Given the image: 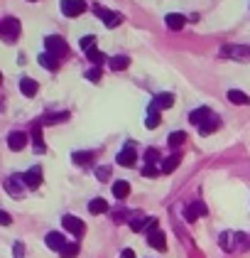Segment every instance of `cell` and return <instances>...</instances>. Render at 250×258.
I'll return each mask as SVG.
<instances>
[{
  "label": "cell",
  "mask_w": 250,
  "mask_h": 258,
  "mask_svg": "<svg viewBox=\"0 0 250 258\" xmlns=\"http://www.w3.org/2000/svg\"><path fill=\"white\" fill-rule=\"evenodd\" d=\"M17 35H20V20H15V17L0 20V37H2L5 42H15Z\"/></svg>",
  "instance_id": "1"
},
{
  "label": "cell",
  "mask_w": 250,
  "mask_h": 258,
  "mask_svg": "<svg viewBox=\"0 0 250 258\" xmlns=\"http://www.w3.org/2000/svg\"><path fill=\"white\" fill-rule=\"evenodd\" d=\"M44 47H47V52H49V54H54L57 59L66 57V52H69V45H66V40L57 37V35H49V37L44 40Z\"/></svg>",
  "instance_id": "2"
},
{
  "label": "cell",
  "mask_w": 250,
  "mask_h": 258,
  "mask_svg": "<svg viewBox=\"0 0 250 258\" xmlns=\"http://www.w3.org/2000/svg\"><path fill=\"white\" fill-rule=\"evenodd\" d=\"M93 12L106 22V27H118V25L123 22V17H121L118 12H111V10H106V7H101V5H93Z\"/></svg>",
  "instance_id": "3"
},
{
  "label": "cell",
  "mask_w": 250,
  "mask_h": 258,
  "mask_svg": "<svg viewBox=\"0 0 250 258\" xmlns=\"http://www.w3.org/2000/svg\"><path fill=\"white\" fill-rule=\"evenodd\" d=\"M62 12L66 17H79L81 12H86V2L83 0H62Z\"/></svg>",
  "instance_id": "4"
},
{
  "label": "cell",
  "mask_w": 250,
  "mask_h": 258,
  "mask_svg": "<svg viewBox=\"0 0 250 258\" xmlns=\"http://www.w3.org/2000/svg\"><path fill=\"white\" fill-rule=\"evenodd\" d=\"M62 224H64V229H66V231H71L74 236H83V231H86V224H83L79 216H71V214H66V216H64Z\"/></svg>",
  "instance_id": "5"
},
{
  "label": "cell",
  "mask_w": 250,
  "mask_h": 258,
  "mask_svg": "<svg viewBox=\"0 0 250 258\" xmlns=\"http://www.w3.org/2000/svg\"><path fill=\"white\" fill-rule=\"evenodd\" d=\"M5 190L10 197H15V199H20L22 194H25V182H22V175H12V177H7V182H5Z\"/></svg>",
  "instance_id": "6"
},
{
  "label": "cell",
  "mask_w": 250,
  "mask_h": 258,
  "mask_svg": "<svg viewBox=\"0 0 250 258\" xmlns=\"http://www.w3.org/2000/svg\"><path fill=\"white\" fill-rule=\"evenodd\" d=\"M22 182H25V187L37 190V187L42 185V167H30V170L22 175Z\"/></svg>",
  "instance_id": "7"
},
{
  "label": "cell",
  "mask_w": 250,
  "mask_h": 258,
  "mask_svg": "<svg viewBox=\"0 0 250 258\" xmlns=\"http://www.w3.org/2000/svg\"><path fill=\"white\" fill-rule=\"evenodd\" d=\"M25 145H27V133H22V130H12V133L7 135V148H10V150L20 153Z\"/></svg>",
  "instance_id": "8"
},
{
  "label": "cell",
  "mask_w": 250,
  "mask_h": 258,
  "mask_svg": "<svg viewBox=\"0 0 250 258\" xmlns=\"http://www.w3.org/2000/svg\"><path fill=\"white\" fill-rule=\"evenodd\" d=\"M172 106H174V96H172L169 91L157 94L155 101H152V108H157V111H165V108H172Z\"/></svg>",
  "instance_id": "9"
},
{
  "label": "cell",
  "mask_w": 250,
  "mask_h": 258,
  "mask_svg": "<svg viewBox=\"0 0 250 258\" xmlns=\"http://www.w3.org/2000/svg\"><path fill=\"white\" fill-rule=\"evenodd\" d=\"M184 216H187V221H196L199 216H206V204H204V202L189 204L187 209H184Z\"/></svg>",
  "instance_id": "10"
},
{
  "label": "cell",
  "mask_w": 250,
  "mask_h": 258,
  "mask_svg": "<svg viewBox=\"0 0 250 258\" xmlns=\"http://www.w3.org/2000/svg\"><path fill=\"white\" fill-rule=\"evenodd\" d=\"M211 116H213V113H211V108L201 106V108H196V111H191V113H189V121H191V123L199 128V126H201V123H206Z\"/></svg>",
  "instance_id": "11"
},
{
  "label": "cell",
  "mask_w": 250,
  "mask_h": 258,
  "mask_svg": "<svg viewBox=\"0 0 250 258\" xmlns=\"http://www.w3.org/2000/svg\"><path fill=\"white\" fill-rule=\"evenodd\" d=\"M147 244H150L152 249H157V251H165V249H167V239H165V234H162L160 229H155V231L147 234Z\"/></svg>",
  "instance_id": "12"
},
{
  "label": "cell",
  "mask_w": 250,
  "mask_h": 258,
  "mask_svg": "<svg viewBox=\"0 0 250 258\" xmlns=\"http://www.w3.org/2000/svg\"><path fill=\"white\" fill-rule=\"evenodd\" d=\"M44 241H47V246L52 251H62L64 246H66V239H64V234H59V231H49Z\"/></svg>",
  "instance_id": "13"
},
{
  "label": "cell",
  "mask_w": 250,
  "mask_h": 258,
  "mask_svg": "<svg viewBox=\"0 0 250 258\" xmlns=\"http://www.w3.org/2000/svg\"><path fill=\"white\" fill-rule=\"evenodd\" d=\"M135 150H132V145H125L123 150L118 153V165H123V167H132L135 165Z\"/></svg>",
  "instance_id": "14"
},
{
  "label": "cell",
  "mask_w": 250,
  "mask_h": 258,
  "mask_svg": "<svg viewBox=\"0 0 250 258\" xmlns=\"http://www.w3.org/2000/svg\"><path fill=\"white\" fill-rule=\"evenodd\" d=\"M37 89H40V86H37V81H35L32 76H25V79H20V91H22L27 99H32V96L37 94Z\"/></svg>",
  "instance_id": "15"
},
{
  "label": "cell",
  "mask_w": 250,
  "mask_h": 258,
  "mask_svg": "<svg viewBox=\"0 0 250 258\" xmlns=\"http://www.w3.org/2000/svg\"><path fill=\"white\" fill-rule=\"evenodd\" d=\"M165 22H167V27H169V30H182V27L187 25V17H184V15H179V12H169V15L165 17Z\"/></svg>",
  "instance_id": "16"
},
{
  "label": "cell",
  "mask_w": 250,
  "mask_h": 258,
  "mask_svg": "<svg viewBox=\"0 0 250 258\" xmlns=\"http://www.w3.org/2000/svg\"><path fill=\"white\" fill-rule=\"evenodd\" d=\"M218 128H221V118H218V116H211L206 123L199 126V133H201V135H211L213 130H218Z\"/></svg>",
  "instance_id": "17"
},
{
  "label": "cell",
  "mask_w": 250,
  "mask_h": 258,
  "mask_svg": "<svg viewBox=\"0 0 250 258\" xmlns=\"http://www.w3.org/2000/svg\"><path fill=\"white\" fill-rule=\"evenodd\" d=\"M32 140H35V153H44L47 150L44 148V140H42V126L40 123L32 126Z\"/></svg>",
  "instance_id": "18"
},
{
  "label": "cell",
  "mask_w": 250,
  "mask_h": 258,
  "mask_svg": "<svg viewBox=\"0 0 250 258\" xmlns=\"http://www.w3.org/2000/svg\"><path fill=\"white\" fill-rule=\"evenodd\" d=\"M66 118H69L66 111H62V113H47V116L40 118V126H52V123H59V121H66Z\"/></svg>",
  "instance_id": "19"
},
{
  "label": "cell",
  "mask_w": 250,
  "mask_h": 258,
  "mask_svg": "<svg viewBox=\"0 0 250 258\" xmlns=\"http://www.w3.org/2000/svg\"><path fill=\"white\" fill-rule=\"evenodd\" d=\"M88 211H91V214H106V211H108V202L101 199V197H98V199H91V202H88Z\"/></svg>",
  "instance_id": "20"
},
{
  "label": "cell",
  "mask_w": 250,
  "mask_h": 258,
  "mask_svg": "<svg viewBox=\"0 0 250 258\" xmlns=\"http://www.w3.org/2000/svg\"><path fill=\"white\" fill-rule=\"evenodd\" d=\"M40 64L44 66V69H49V71H54V69L59 66V59H57L54 54H49V52H42V54H40Z\"/></svg>",
  "instance_id": "21"
},
{
  "label": "cell",
  "mask_w": 250,
  "mask_h": 258,
  "mask_svg": "<svg viewBox=\"0 0 250 258\" xmlns=\"http://www.w3.org/2000/svg\"><path fill=\"white\" fill-rule=\"evenodd\" d=\"M223 54L226 57H236V59H246L250 54L248 47H223Z\"/></svg>",
  "instance_id": "22"
},
{
  "label": "cell",
  "mask_w": 250,
  "mask_h": 258,
  "mask_svg": "<svg viewBox=\"0 0 250 258\" xmlns=\"http://www.w3.org/2000/svg\"><path fill=\"white\" fill-rule=\"evenodd\" d=\"M179 155H169L165 162H162V167H160V172H165V175H169V172H174L177 170V165H179Z\"/></svg>",
  "instance_id": "23"
},
{
  "label": "cell",
  "mask_w": 250,
  "mask_h": 258,
  "mask_svg": "<svg viewBox=\"0 0 250 258\" xmlns=\"http://www.w3.org/2000/svg\"><path fill=\"white\" fill-rule=\"evenodd\" d=\"M228 101H231V103H236V106H248L250 99L243 94V91H236V89H231V91H228Z\"/></svg>",
  "instance_id": "24"
},
{
  "label": "cell",
  "mask_w": 250,
  "mask_h": 258,
  "mask_svg": "<svg viewBox=\"0 0 250 258\" xmlns=\"http://www.w3.org/2000/svg\"><path fill=\"white\" fill-rule=\"evenodd\" d=\"M160 123H162V118H160V111L150 106V113H147V121H145V128L155 130V128H157V126H160Z\"/></svg>",
  "instance_id": "25"
},
{
  "label": "cell",
  "mask_w": 250,
  "mask_h": 258,
  "mask_svg": "<svg viewBox=\"0 0 250 258\" xmlns=\"http://www.w3.org/2000/svg\"><path fill=\"white\" fill-rule=\"evenodd\" d=\"M86 57L93 62L96 66H101L103 62H106V54L101 52V50H96V47H91V50H86Z\"/></svg>",
  "instance_id": "26"
},
{
  "label": "cell",
  "mask_w": 250,
  "mask_h": 258,
  "mask_svg": "<svg viewBox=\"0 0 250 258\" xmlns=\"http://www.w3.org/2000/svg\"><path fill=\"white\" fill-rule=\"evenodd\" d=\"M113 194H116L118 199H125V197L130 194V185H127L125 180H118V182L113 185Z\"/></svg>",
  "instance_id": "27"
},
{
  "label": "cell",
  "mask_w": 250,
  "mask_h": 258,
  "mask_svg": "<svg viewBox=\"0 0 250 258\" xmlns=\"http://www.w3.org/2000/svg\"><path fill=\"white\" fill-rule=\"evenodd\" d=\"M184 140H187V133L184 130H177V133H169V148H179V145H184Z\"/></svg>",
  "instance_id": "28"
},
{
  "label": "cell",
  "mask_w": 250,
  "mask_h": 258,
  "mask_svg": "<svg viewBox=\"0 0 250 258\" xmlns=\"http://www.w3.org/2000/svg\"><path fill=\"white\" fill-rule=\"evenodd\" d=\"M59 256H62V258H76V256H79V241H74V244H66L62 251H59Z\"/></svg>",
  "instance_id": "29"
},
{
  "label": "cell",
  "mask_w": 250,
  "mask_h": 258,
  "mask_svg": "<svg viewBox=\"0 0 250 258\" xmlns=\"http://www.w3.org/2000/svg\"><path fill=\"white\" fill-rule=\"evenodd\" d=\"M145 224H147V216H142V214H135L130 219V229L132 231H145Z\"/></svg>",
  "instance_id": "30"
},
{
  "label": "cell",
  "mask_w": 250,
  "mask_h": 258,
  "mask_svg": "<svg viewBox=\"0 0 250 258\" xmlns=\"http://www.w3.org/2000/svg\"><path fill=\"white\" fill-rule=\"evenodd\" d=\"M108 64H111V69H113V71H123V69H127V66H130V59H127V57H113Z\"/></svg>",
  "instance_id": "31"
},
{
  "label": "cell",
  "mask_w": 250,
  "mask_h": 258,
  "mask_svg": "<svg viewBox=\"0 0 250 258\" xmlns=\"http://www.w3.org/2000/svg\"><path fill=\"white\" fill-rule=\"evenodd\" d=\"M233 239H236V234H231V231L221 234V249L223 251H233Z\"/></svg>",
  "instance_id": "32"
},
{
  "label": "cell",
  "mask_w": 250,
  "mask_h": 258,
  "mask_svg": "<svg viewBox=\"0 0 250 258\" xmlns=\"http://www.w3.org/2000/svg\"><path fill=\"white\" fill-rule=\"evenodd\" d=\"M91 157H93V153H74L76 165H86V162H91Z\"/></svg>",
  "instance_id": "33"
},
{
  "label": "cell",
  "mask_w": 250,
  "mask_h": 258,
  "mask_svg": "<svg viewBox=\"0 0 250 258\" xmlns=\"http://www.w3.org/2000/svg\"><path fill=\"white\" fill-rule=\"evenodd\" d=\"M145 160H147V165H155V162L160 160V150H155V148H150V150L145 153Z\"/></svg>",
  "instance_id": "34"
},
{
  "label": "cell",
  "mask_w": 250,
  "mask_h": 258,
  "mask_svg": "<svg viewBox=\"0 0 250 258\" xmlns=\"http://www.w3.org/2000/svg\"><path fill=\"white\" fill-rule=\"evenodd\" d=\"M142 175H145V177H157V175H160V167H157V165H145V167H142Z\"/></svg>",
  "instance_id": "35"
},
{
  "label": "cell",
  "mask_w": 250,
  "mask_h": 258,
  "mask_svg": "<svg viewBox=\"0 0 250 258\" xmlns=\"http://www.w3.org/2000/svg\"><path fill=\"white\" fill-rule=\"evenodd\" d=\"M96 177H98L101 182H106V180L111 177V167H108V165H103V167H98V170H96Z\"/></svg>",
  "instance_id": "36"
},
{
  "label": "cell",
  "mask_w": 250,
  "mask_h": 258,
  "mask_svg": "<svg viewBox=\"0 0 250 258\" xmlns=\"http://www.w3.org/2000/svg\"><path fill=\"white\" fill-rule=\"evenodd\" d=\"M86 79H88V81H93V84H96V81H101V69H98V66H96V69H88V71H86Z\"/></svg>",
  "instance_id": "37"
},
{
  "label": "cell",
  "mask_w": 250,
  "mask_h": 258,
  "mask_svg": "<svg viewBox=\"0 0 250 258\" xmlns=\"http://www.w3.org/2000/svg\"><path fill=\"white\" fill-rule=\"evenodd\" d=\"M93 42H96V37H93V35H86V37L81 40V47H83V50H91Z\"/></svg>",
  "instance_id": "38"
},
{
  "label": "cell",
  "mask_w": 250,
  "mask_h": 258,
  "mask_svg": "<svg viewBox=\"0 0 250 258\" xmlns=\"http://www.w3.org/2000/svg\"><path fill=\"white\" fill-rule=\"evenodd\" d=\"M0 224H2V226H10V224H12V216H10L7 211H0Z\"/></svg>",
  "instance_id": "39"
},
{
  "label": "cell",
  "mask_w": 250,
  "mask_h": 258,
  "mask_svg": "<svg viewBox=\"0 0 250 258\" xmlns=\"http://www.w3.org/2000/svg\"><path fill=\"white\" fill-rule=\"evenodd\" d=\"M12 254H15V258H22V254H25V246H22V244H15Z\"/></svg>",
  "instance_id": "40"
},
{
  "label": "cell",
  "mask_w": 250,
  "mask_h": 258,
  "mask_svg": "<svg viewBox=\"0 0 250 258\" xmlns=\"http://www.w3.org/2000/svg\"><path fill=\"white\" fill-rule=\"evenodd\" d=\"M121 258H135V251H132V249H123Z\"/></svg>",
  "instance_id": "41"
},
{
  "label": "cell",
  "mask_w": 250,
  "mask_h": 258,
  "mask_svg": "<svg viewBox=\"0 0 250 258\" xmlns=\"http://www.w3.org/2000/svg\"><path fill=\"white\" fill-rule=\"evenodd\" d=\"M30 2H37V0H30Z\"/></svg>",
  "instance_id": "42"
},
{
  "label": "cell",
  "mask_w": 250,
  "mask_h": 258,
  "mask_svg": "<svg viewBox=\"0 0 250 258\" xmlns=\"http://www.w3.org/2000/svg\"><path fill=\"white\" fill-rule=\"evenodd\" d=\"M0 81H2V74H0Z\"/></svg>",
  "instance_id": "43"
}]
</instances>
